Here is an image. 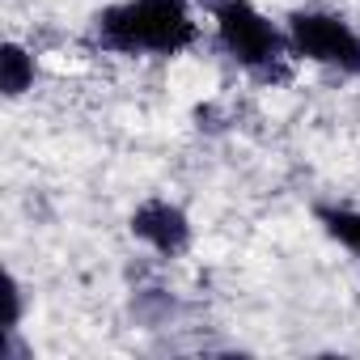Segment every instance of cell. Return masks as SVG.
<instances>
[{
    "mask_svg": "<svg viewBox=\"0 0 360 360\" xmlns=\"http://www.w3.org/2000/svg\"><path fill=\"white\" fill-rule=\"evenodd\" d=\"M0 85H5L9 98H22L34 85V56L22 43H9L5 56H0Z\"/></svg>",
    "mask_w": 360,
    "mask_h": 360,
    "instance_id": "5b68a950",
    "label": "cell"
},
{
    "mask_svg": "<svg viewBox=\"0 0 360 360\" xmlns=\"http://www.w3.org/2000/svg\"><path fill=\"white\" fill-rule=\"evenodd\" d=\"M288 47L314 64L360 77V30L322 9H297L288 18Z\"/></svg>",
    "mask_w": 360,
    "mask_h": 360,
    "instance_id": "3957f363",
    "label": "cell"
},
{
    "mask_svg": "<svg viewBox=\"0 0 360 360\" xmlns=\"http://www.w3.org/2000/svg\"><path fill=\"white\" fill-rule=\"evenodd\" d=\"M314 217H318V225H322L339 246H347L352 255H360V212H356V208L318 204V208H314Z\"/></svg>",
    "mask_w": 360,
    "mask_h": 360,
    "instance_id": "8992f818",
    "label": "cell"
},
{
    "mask_svg": "<svg viewBox=\"0 0 360 360\" xmlns=\"http://www.w3.org/2000/svg\"><path fill=\"white\" fill-rule=\"evenodd\" d=\"M212 22H217V39L229 51L233 64H242L255 77H276L288 47V34H280L250 0H208Z\"/></svg>",
    "mask_w": 360,
    "mask_h": 360,
    "instance_id": "7a4b0ae2",
    "label": "cell"
},
{
    "mask_svg": "<svg viewBox=\"0 0 360 360\" xmlns=\"http://www.w3.org/2000/svg\"><path fill=\"white\" fill-rule=\"evenodd\" d=\"M131 233L144 246H153L157 255L174 259V255H183L187 242H191V221H187L183 208H174L169 200H148V204H140L131 212Z\"/></svg>",
    "mask_w": 360,
    "mask_h": 360,
    "instance_id": "277c9868",
    "label": "cell"
},
{
    "mask_svg": "<svg viewBox=\"0 0 360 360\" xmlns=\"http://www.w3.org/2000/svg\"><path fill=\"white\" fill-rule=\"evenodd\" d=\"M94 39L119 56H178L195 43L187 0H123L94 18Z\"/></svg>",
    "mask_w": 360,
    "mask_h": 360,
    "instance_id": "6da1fadb",
    "label": "cell"
}]
</instances>
